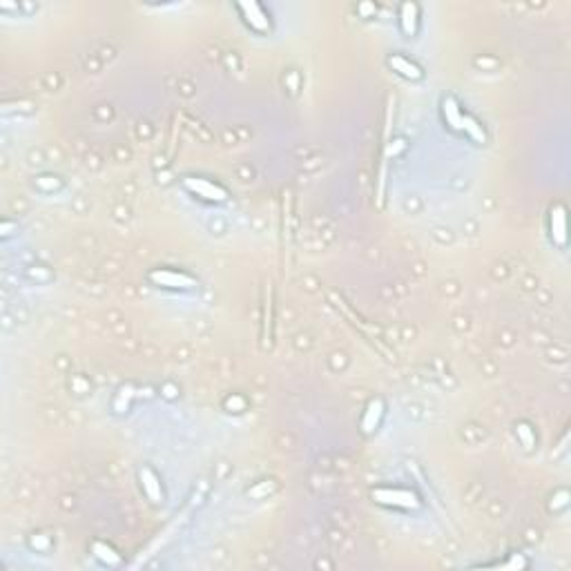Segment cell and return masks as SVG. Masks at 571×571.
I'll list each match as a JSON object with an SVG mask.
<instances>
[{"label":"cell","mask_w":571,"mask_h":571,"mask_svg":"<svg viewBox=\"0 0 571 571\" xmlns=\"http://www.w3.org/2000/svg\"><path fill=\"white\" fill-rule=\"evenodd\" d=\"M388 65L393 68V72H397L399 76H404V79H411V81H420L422 79V70L417 68L415 63H411L402 54H393L391 59H388Z\"/></svg>","instance_id":"obj_5"},{"label":"cell","mask_w":571,"mask_h":571,"mask_svg":"<svg viewBox=\"0 0 571 571\" xmlns=\"http://www.w3.org/2000/svg\"><path fill=\"white\" fill-rule=\"evenodd\" d=\"M373 496L377 498V502L382 504H395V507H417V498L408 491H391V489H379L373 491Z\"/></svg>","instance_id":"obj_3"},{"label":"cell","mask_w":571,"mask_h":571,"mask_svg":"<svg viewBox=\"0 0 571 571\" xmlns=\"http://www.w3.org/2000/svg\"><path fill=\"white\" fill-rule=\"evenodd\" d=\"M565 237H567V228H565L563 208H556V210H551V239L558 246H565Z\"/></svg>","instance_id":"obj_6"},{"label":"cell","mask_w":571,"mask_h":571,"mask_svg":"<svg viewBox=\"0 0 571 571\" xmlns=\"http://www.w3.org/2000/svg\"><path fill=\"white\" fill-rule=\"evenodd\" d=\"M183 186L192 194L206 199V201L221 203V201H226V199H228V192H226L221 186H217V183H212V181L201 179V177H186L183 179Z\"/></svg>","instance_id":"obj_1"},{"label":"cell","mask_w":571,"mask_h":571,"mask_svg":"<svg viewBox=\"0 0 571 571\" xmlns=\"http://www.w3.org/2000/svg\"><path fill=\"white\" fill-rule=\"evenodd\" d=\"M148 277H150L152 283L163 286V288H192V286H194L192 277H188V274H183V272H174V270H170V268L152 270Z\"/></svg>","instance_id":"obj_2"},{"label":"cell","mask_w":571,"mask_h":571,"mask_svg":"<svg viewBox=\"0 0 571 571\" xmlns=\"http://www.w3.org/2000/svg\"><path fill=\"white\" fill-rule=\"evenodd\" d=\"M239 9L243 12V21L248 23L254 32H268L270 30L268 16L263 14V9L257 3H243V5H239Z\"/></svg>","instance_id":"obj_4"}]
</instances>
